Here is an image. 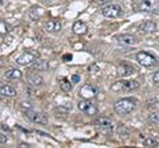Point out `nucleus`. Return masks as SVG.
<instances>
[{
	"label": "nucleus",
	"instance_id": "obj_17",
	"mask_svg": "<svg viewBox=\"0 0 159 148\" xmlns=\"http://www.w3.org/2000/svg\"><path fill=\"white\" fill-rule=\"evenodd\" d=\"M0 95H3V97H15L16 95V90H15L13 87L11 86H8V85H4L0 87Z\"/></svg>",
	"mask_w": 159,
	"mask_h": 148
},
{
	"label": "nucleus",
	"instance_id": "obj_14",
	"mask_svg": "<svg viewBox=\"0 0 159 148\" xmlns=\"http://www.w3.org/2000/svg\"><path fill=\"white\" fill-rule=\"evenodd\" d=\"M157 7V0H142L139 3V11H152Z\"/></svg>",
	"mask_w": 159,
	"mask_h": 148
},
{
	"label": "nucleus",
	"instance_id": "obj_10",
	"mask_svg": "<svg viewBox=\"0 0 159 148\" xmlns=\"http://www.w3.org/2000/svg\"><path fill=\"white\" fill-rule=\"evenodd\" d=\"M34 61H36V56H34L33 53H29V52L23 53L21 56H19L16 58V62L21 66H27V65H29V63H32Z\"/></svg>",
	"mask_w": 159,
	"mask_h": 148
},
{
	"label": "nucleus",
	"instance_id": "obj_1",
	"mask_svg": "<svg viewBox=\"0 0 159 148\" xmlns=\"http://www.w3.org/2000/svg\"><path fill=\"white\" fill-rule=\"evenodd\" d=\"M137 106V101L134 98H122L114 103V110L119 115H127L134 111Z\"/></svg>",
	"mask_w": 159,
	"mask_h": 148
},
{
	"label": "nucleus",
	"instance_id": "obj_24",
	"mask_svg": "<svg viewBox=\"0 0 159 148\" xmlns=\"http://www.w3.org/2000/svg\"><path fill=\"white\" fill-rule=\"evenodd\" d=\"M21 108L25 111V110H31L32 106H31V103L29 102H21Z\"/></svg>",
	"mask_w": 159,
	"mask_h": 148
},
{
	"label": "nucleus",
	"instance_id": "obj_13",
	"mask_svg": "<svg viewBox=\"0 0 159 148\" xmlns=\"http://www.w3.org/2000/svg\"><path fill=\"white\" fill-rule=\"evenodd\" d=\"M117 41L119 44H123V45H134V44H137V38L133 34H122V36L117 37Z\"/></svg>",
	"mask_w": 159,
	"mask_h": 148
},
{
	"label": "nucleus",
	"instance_id": "obj_19",
	"mask_svg": "<svg viewBox=\"0 0 159 148\" xmlns=\"http://www.w3.org/2000/svg\"><path fill=\"white\" fill-rule=\"evenodd\" d=\"M29 82H31L33 86H40L43 83V78H41V76H37V74H32V76L29 77Z\"/></svg>",
	"mask_w": 159,
	"mask_h": 148
},
{
	"label": "nucleus",
	"instance_id": "obj_21",
	"mask_svg": "<svg viewBox=\"0 0 159 148\" xmlns=\"http://www.w3.org/2000/svg\"><path fill=\"white\" fill-rule=\"evenodd\" d=\"M143 144L146 147H158L159 143H158V140L154 139V137H146V139L143 140Z\"/></svg>",
	"mask_w": 159,
	"mask_h": 148
},
{
	"label": "nucleus",
	"instance_id": "obj_8",
	"mask_svg": "<svg viewBox=\"0 0 159 148\" xmlns=\"http://www.w3.org/2000/svg\"><path fill=\"white\" fill-rule=\"evenodd\" d=\"M117 72H118V74L121 77H129V76H131V74L135 73L137 69L134 67L133 65H130V63H127V62L123 61L122 63H119V65H118Z\"/></svg>",
	"mask_w": 159,
	"mask_h": 148
},
{
	"label": "nucleus",
	"instance_id": "obj_16",
	"mask_svg": "<svg viewBox=\"0 0 159 148\" xmlns=\"http://www.w3.org/2000/svg\"><path fill=\"white\" fill-rule=\"evenodd\" d=\"M32 67H33V70H36V72H45V70H48L49 63L44 60H37V61L33 62Z\"/></svg>",
	"mask_w": 159,
	"mask_h": 148
},
{
	"label": "nucleus",
	"instance_id": "obj_22",
	"mask_svg": "<svg viewBox=\"0 0 159 148\" xmlns=\"http://www.w3.org/2000/svg\"><path fill=\"white\" fill-rule=\"evenodd\" d=\"M8 31H9V28L7 25V23L4 20H0V34H2V36H6L8 33Z\"/></svg>",
	"mask_w": 159,
	"mask_h": 148
},
{
	"label": "nucleus",
	"instance_id": "obj_5",
	"mask_svg": "<svg viewBox=\"0 0 159 148\" xmlns=\"http://www.w3.org/2000/svg\"><path fill=\"white\" fill-rule=\"evenodd\" d=\"M25 115L29 120H32L33 123H39V124H47L48 123V115H45L44 112L33 111V110H25Z\"/></svg>",
	"mask_w": 159,
	"mask_h": 148
},
{
	"label": "nucleus",
	"instance_id": "obj_6",
	"mask_svg": "<svg viewBox=\"0 0 159 148\" xmlns=\"http://www.w3.org/2000/svg\"><path fill=\"white\" fill-rule=\"evenodd\" d=\"M137 60L138 62L141 63V65L146 66V67H150L152 65H155L157 63V58L152 56V54L147 53V52H139L137 54Z\"/></svg>",
	"mask_w": 159,
	"mask_h": 148
},
{
	"label": "nucleus",
	"instance_id": "obj_7",
	"mask_svg": "<svg viewBox=\"0 0 159 148\" xmlns=\"http://www.w3.org/2000/svg\"><path fill=\"white\" fill-rule=\"evenodd\" d=\"M96 94H97L96 89L90 83H85V85L81 86V89H80V97L82 99H92V98L96 97Z\"/></svg>",
	"mask_w": 159,
	"mask_h": 148
},
{
	"label": "nucleus",
	"instance_id": "obj_12",
	"mask_svg": "<svg viewBox=\"0 0 159 148\" xmlns=\"http://www.w3.org/2000/svg\"><path fill=\"white\" fill-rule=\"evenodd\" d=\"M155 29H157V25L154 21H145L143 24H141V27H139V32L142 34H150L155 31Z\"/></svg>",
	"mask_w": 159,
	"mask_h": 148
},
{
	"label": "nucleus",
	"instance_id": "obj_3",
	"mask_svg": "<svg viewBox=\"0 0 159 148\" xmlns=\"http://www.w3.org/2000/svg\"><path fill=\"white\" fill-rule=\"evenodd\" d=\"M122 13V8L118 4H107L102 8V15L107 19H116L119 17Z\"/></svg>",
	"mask_w": 159,
	"mask_h": 148
},
{
	"label": "nucleus",
	"instance_id": "obj_15",
	"mask_svg": "<svg viewBox=\"0 0 159 148\" xmlns=\"http://www.w3.org/2000/svg\"><path fill=\"white\" fill-rule=\"evenodd\" d=\"M88 31V25L84 21H76L73 24V32L76 34H84Z\"/></svg>",
	"mask_w": 159,
	"mask_h": 148
},
{
	"label": "nucleus",
	"instance_id": "obj_26",
	"mask_svg": "<svg viewBox=\"0 0 159 148\" xmlns=\"http://www.w3.org/2000/svg\"><path fill=\"white\" fill-rule=\"evenodd\" d=\"M152 81H154V83H157V85H159V72H157L155 74H154Z\"/></svg>",
	"mask_w": 159,
	"mask_h": 148
},
{
	"label": "nucleus",
	"instance_id": "obj_2",
	"mask_svg": "<svg viewBox=\"0 0 159 148\" xmlns=\"http://www.w3.org/2000/svg\"><path fill=\"white\" fill-rule=\"evenodd\" d=\"M139 87L138 81H117L111 85L113 91H133Z\"/></svg>",
	"mask_w": 159,
	"mask_h": 148
},
{
	"label": "nucleus",
	"instance_id": "obj_9",
	"mask_svg": "<svg viewBox=\"0 0 159 148\" xmlns=\"http://www.w3.org/2000/svg\"><path fill=\"white\" fill-rule=\"evenodd\" d=\"M96 126L102 132H106V134L111 132V130H113V123H111V120L109 119V118H105V116L98 118V119L96 120Z\"/></svg>",
	"mask_w": 159,
	"mask_h": 148
},
{
	"label": "nucleus",
	"instance_id": "obj_20",
	"mask_svg": "<svg viewBox=\"0 0 159 148\" xmlns=\"http://www.w3.org/2000/svg\"><path fill=\"white\" fill-rule=\"evenodd\" d=\"M60 87H61V90H62V91L68 93V91H70V90H72V82H70V81H68V80H62L61 83H60Z\"/></svg>",
	"mask_w": 159,
	"mask_h": 148
},
{
	"label": "nucleus",
	"instance_id": "obj_23",
	"mask_svg": "<svg viewBox=\"0 0 159 148\" xmlns=\"http://www.w3.org/2000/svg\"><path fill=\"white\" fill-rule=\"evenodd\" d=\"M148 122L152 123V124H158L159 123V115L157 112H152V114L148 115Z\"/></svg>",
	"mask_w": 159,
	"mask_h": 148
},
{
	"label": "nucleus",
	"instance_id": "obj_4",
	"mask_svg": "<svg viewBox=\"0 0 159 148\" xmlns=\"http://www.w3.org/2000/svg\"><path fill=\"white\" fill-rule=\"evenodd\" d=\"M77 107H78V110H80V111H82L84 114H86V115H96L97 112H98L97 107L90 102V99H82V101H78Z\"/></svg>",
	"mask_w": 159,
	"mask_h": 148
},
{
	"label": "nucleus",
	"instance_id": "obj_29",
	"mask_svg": "<svg viewBox=\"0 0 159 148\" xmlns=\"http://www.w3.org/2000/svg\"><path fill=\"white\" fill-rule=\"evenodd\" d=\"M98 2H102L103 3V2H106V0H98Z\"/></svg>",
	"mask_w": 159,
	"mask_h": 148
},
{
	"label": "nucleus",
	"instance_id": "obj_11",
	"mask_svg": "<svg viewBox=\"0 0 159 148\" xmlns=\"http://www.w3.org/2000/svg\"><path fill=\"white\" fill-rule=\"evenodd\" d=\"M61 23H60V20H49L48 23H45V29L49 32V33H57L61 31Z\"/></svg>",
	"mask_w": 159,
	"mask_h": 148
},
{
	"label": "nucleus",
	"instance_id": "obj_27",
	"mask_svg": "<svg viewBox=\"0 0 159 148\" xmlns=\"http://www.w3.org/2000/svg\"><path fill=\"white\" fill-rule=\"evenodd\" d=\"M72 81H73V82H78V81H80V77H78V76H73Z\"/></svg>",
	"mask_w": 159,
	"mask_h": 148
},
{
	"label": "nucleus",
	"instance_id": "obj_28",
	"mask_svg": "<svg viewBox=\"0 0 159 148\" xmlns=\"http://www.w3.org/2000/svg\"><path fill=\"white\" fill-rule=\"evenodd\" d=\"M44 2H47V3H56V2H60V0H44Z\"/></svg>",
	"mask_w": 159,
	"mask_h": 148
},
{
	"label": "nucleus",
	"instance_id": "obj_18",
	"mask_svg": "<svg viewBox=\"0 0 159 148\" xmlns=\"http://www.w3.org/2000/svg\"><path fill=\"white\" fill-rule=\"evenodd\" d=\"M6 77L8 80H20L23 77V73L19 69H9V70L6 72Z\"/></svg>",
	"mask_w": 159,
	"mask_h": 148
},
{
	"label": "nucleus",
	"instance_id": "obj_25",
	"mask_svg": "<svg viewBox=\"0 0 159 148\" xmlns=\"http://www.w3.org/2000/svg\"><path fill=\"white\" fill-rule=\"evenodd\" d=\"M7 141H8V137L0 132V144H4V143H7Z\"/></svg>",
	"mask_w": 159,
	"mask_h": 148
}]
</instances>
